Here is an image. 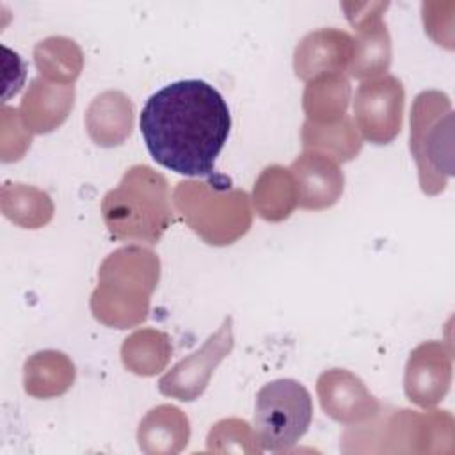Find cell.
<instances>
[{
	"mask_svg": "<svg viewBox=\"0 0 455 455\" xmlns=\"http://www.w3.org/2000/svg\"><path fill=\"white\" fill-rule=\"evenodd\" d=\"M140 135L151 158L183 176L212 178L231 130L224 96L199 78L153 92L140 112Z\"/></svg>",
	"mask_w": 455,
	"mask_h": 455,
	"instance_id": "6da1fadb",
	"label": "cell"
},
{
	"mask_svg": "<svg viewBox=\"0 0 455 455\" xmlns=\"http://www.w3.org/2000/svg\"><path fill=\"white\" fill-rule=\"evenodd\" d=\"M167 183L149 167H132L103 199V219L108 231L121 240L156 243L172 220Z\"/></svg>",
	"mask_w": 455,
	"mask_h": 455,
	"instance_id": "7a4b0ae2",
	"label": "cell"
},
{
	"mask_svg": "<svg viewBox=\"0 0 455 455\" xmlns=\"http://www.w3.org/2000/svg\"><path fill=\"white\" fill-rule=\"evenodd\" d=\"M313 419V398L293 379L265 384L254 403V430L265 450H291L307 432Z\"/></svg>",
	"mask_w": 455,
	"mask_h": 455,
	"instance_id": "3957f363",
	"label": "cell"
},
{
	"mask_svg": "<svg viewBox=\"0 0 455 455\" xmlns=\"http://www.w3.org/2000/svg\"><path fill=\"white\" fill-rule=\"evenodd\" d=\"M403 89L393 76L366 82L355 94V121L375 144H387L398 132L402 123Z\"/></svg>",
	"mask_w": 455,
	"mask_h": 455,
	"instance_id": "277c9868",
	"label": "cell"
},
{
	"mask_svg": "<svg viewBox=\"0 0 455 455\" xmlns=\"http://www.w3.org/2000/svg\"><path fill=\"white\" fill-rule=\"evenodd\" d=\"M231 348L233 332L231 318L228 316L220 329L206 339L201 350L180 361L171 371H167L160 379V393L174 396L178 400H194L197 395L203 393L212 371L229 354Z\"/></svg>",
	"mask_w": 455,
	"mask_h": 455,
	"instance_id": "5b68a950",
	"label": "cell"
},
{
	"mask_svg": "<svg viewBox=\"0 0 455 455\" xmlns=\"http://www.w3.org/2000/svg\"><path fill=\"white\" fill-rule=\"evenodd\" d=\"M341 7L359 32L352 52V76L366 78L386 71L391 60V44L380 14L387 4H341Z\"/></svg>",
	"mask_w": 455,
	"mask_h": 455,
	"instance_id": "8992f818",
	"label": "cell"
},
{
	"mask_svg": "<svg viewBox=\"0 0 455 455\" xmlns=\"http://www.w3.org/2000/svg\"><path fill=\"white\" fill-rule=\"evenodd\" d=\"M354 41L347 32L322 28L307 34L295 52V73L302 80L315 75H334L343 71L352 59Z\"/></svg>",
	"mask_w": 455,
	"mask_h": 455,
	"instance_id": "52a82bcc",
	"label": "cell"
},
{
	"mask_svg": "<svg viewBox=\"0 0 455 455\" xmlns=\"http://www.w3.org/2000/svg\"><path fill=\"white\" fill-rule=\"evenodd\" d=\"M291 169L299 180V204L304 208L331 206L343 188V174L323 155H302Z\"/></svg>",
	"mask_w": 455,
	"mask_h": 455,
	"instance_id": "ba28073f",
	"label": "cell"
}]
</instances>
